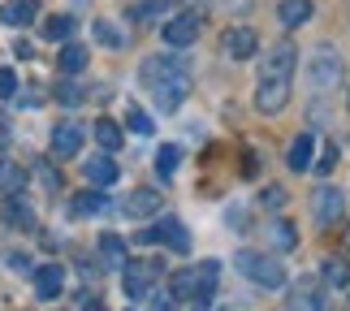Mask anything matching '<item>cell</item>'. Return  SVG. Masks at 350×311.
<instances>
[{
	"instance_id": "ac0fdd59",
	"label": "cell",
	"mask_w": 350,
	"mask_h": 311,
	"mask_svg": "<svg viewBox=\"0 0 350 311\" xmlns=\"http://www.w3.org/2000/svg\"><path fill=\"white\" fill-rule=\"evenodd\" d=\"M5 221H9L13 229H35V212H31V204H26V199L9 195V199H5Z\"/></svg>"
},
{
	"instance_id": "277c9868",
	"label": "cell",
	"mask_w": 350,
	"mask_h": 311,
	"mask_svg": "<svg viewBox=\"0 0 350 311\" xmlns=\"http://www.w3.org/2000/svg\"><path fill=\"white\" fill-rule=\"evenodd\" d=\"M346 78V65H342V52L333 44H320L307 52V87H312V96H329V91H338Z\"/></svg>"
},
{
	"instance_id": "d6986e66",
	"label": "cell",
	"mask_w": 350,
	"mask_h": 311,
	"mask_svg": "<svg viewBox=\"0 0 350 311\" xmlns=\"http://www.w3.org/2000/svg\"><path fill=\"white\" fill-rule=\"evenodd\" d=\"M286 165H290L294 173H307V169H312V134H299V139L290 143Z\"/></svg>"
},
{
	"instance_id": "30bf717a",
	"label": "cell",
	"mask_w": 350,
	"mask_h": 311,
	"mask_svg": "<svg viewBox=\"0 0 350 311\" xmlns=\"http://www.w3.org/2000/svg\"><path fill=\"white\" fill-rule=\"evenodd\" d=\"M199 39V13H173L165 22V44L169 48H186Z\"/></svg>"
},
{
	"instance_id": "ba28073f",
	"label": "cell",
	"mask_w": 350,
	"mask_h": 311,
	"mask_svg": "<svg viewBox=\"0 0 350 311\" xmlns=\"http://www.w3.org/2000/svg\"><path fill=\"white\" fill-rule=\"evenodd\" d=\"M139 242H169L173 251H191V234H186V225L178 216H165V221H156V229H143Z\"/></svg>"
},
{
	"instance_id": "836d02e7",
	"label": "cell",
	"mask_w": 350,
	"mask_h": 311,
	"mask_svg": "<svg viewBox=\"0 0 350 311\" xmlns=\"http://www.w3.org/2000/svg\"><path fill=\"white\" fill-rule=\"evenodd\" d=\"M57 100H61V104H70V108H74V104H83V87L61 83V87H57Z\"/></svg>"
},
{
	"instance_id": "d590c367",
	"label": "cell",
	"mask_w": 350,
	"mask_h": 311,
	"mask_svg": "<svg viewBox=\"0 0 350 311\" xmlns=\"http://www.w3.org/2000/svg\"><path fill=\"white\" fill-rule=\"evenodd\" d=\"M264 204L268 208H281V204H286V191H281V186H268V191H264Z\"/></svg>"
},
{
	"instance_id": "6da1fadb",
	"label": "cell",
	"mask_w": 350,
	"mask_h": 311,
	"mask_svg": "<svg viewBox=\"0 0 350 311\" xmlns=\"http://www.w3.org/2000/svg\"><path fill=\"white\" fill-rule=\"evenodd\" d=\"M294 65H299V52H294V44H277V48L264 57L260 78H255V108H260V113L273 117V113H281V108L290 104Z\"/></svg>"
},
{
	"instance_id": "52a82bcc",
	"label": "cell",
	"mask_w": 350,
	"mask_h": 311,
	"mask_svg": "<svg viewBox=\"0 0 350 311\" xmlns=\"http://www.w3.org/2000/svg\"><path fill=\"white\" fill-rule=\"evenodd\" d=\"M312 216L320 229H333L346 216V195L338 191V186H320V191L312 195Z\"/></svg>"
},
{
	"instance_id": "d6a6232c",
	"label": "cell",
	"mask_w": 350,
	"mask_h": 311,
	"mask_svg": "<svg viewBox=\"0 0 350 311\" xmlns=\"http://www.w3.org/2000/svg\"><path fill=\"white\" fill-rule=\"evenodd\" d=\"M338 156H342V152H338V143H329V147H325V156L316 160V173H333V169H338Z\"/></svg>"
},
{
	"instance_id": "4316f807",
	"label": "cell",
	"mask_w": 350,
	"mask_h": 311,
	"mask_svg": "<svg viewBox=\"0 0 350 311\" xmlns=\"http://www.w3.org/2000/svg\"><path fill=\"white\" fill-rule=\"evenodd\" d=\"M104 208H109V199H104V195H96V191L78 195L74 204H70V212H74V216H96V212H104Z\"/></svg>"
},
{
	"instance_id": "44dd1931",
	"label": "cell",
	"mask_w": 350,
	"mask_h": 311,
	"mask_svg": "<svg viewBox=\"0 0 350 311\" xmlns=\"http://www.w3.org/2000/svg\"><path fill=\"white\" fill-rule=\"evenodd\" d=\"M57 65H61V74H83L87 70V48L83 44H65L61 57H57Z\"/></svg>"
},
{
	"instance_id": "9c48e42d",
	"label": "cell",
	"mask_w": 350,
	"mask_h": 311,
	"mask_svg": "<svg viewBox=\"0 0 350 311\" xmlns=\"http://www.w3.org/2000/svg\"><path fill=\"white\" fill-rule=\"evenodd\" d=\"M221 48H225V57H230V61H251L255 48H260V35H255L251 26H234V31H225Z\"/></svg>"
},
{
	"instance_id": "3957f363",
	"label": "cell",
	"mask_w": 350,
	"mask_h": 311,
	"mask_svg": "<svg viewBox=\"0 0 350 311\" xmlns=\"http://www.w3.org/2000/svg\"><path fill=\"white\" fill-rule=\"evenodd\" d=\"M217 277H221V264L217 260L182 268V273H173V281H169V299L191 303V311H208L212 299H217Z\"/></svg>"
},
{
	"instance_id": "f1b7e54d",
	"label": "cell",
	"mask_w": 350,
	"mask_h": 311,
	"mask_svg": "<svg viewBox=\"0 0 350 311\" xmlns=\"http://www.w3.org/2000/svg\"><path fill=\"white\" fill-rule=\"evenodd\" d=\"M74 35V18H65V13H52L44 22V39H70Z\"/></svg>"
},
{
	"instance_id": "f35d334b",
	"label": "cell",
	"mask_w": 350,
	"mask_h": 311,
	"mask_svg": "<svg viewBox=\"0 0 350 311\" xmlns=\"http://www.w3.org/2000/svg\"><path fill=\"white\" fill-rule=\"evenodd\" d=\"M342 247H346V251H350V225H346V229H342Z\"/></svg>"
},
{
	"instance_id": "8d00e7d4",
	"label": "cell",
	"mask_w": 350,
	"mask_h": 311,
	"mask_svg": "<svg viewBox=\"0 0 350 311\" xmlns=\"http://www.w3.org/2000/svg\"><path fill=\"white\" fill-rule=\"evenodd\" d=\"M39 178L48 182V191H57V186H61V173H52L48 165H39Z\"/></svg>"
},
{
	"instance_id": "d4e9b609",
	"label": "cell",
	"mask_w": 350,
	"mask_h": 311,
	"mask_svg": "<svg viewBox=\"0 0 350 311\" xmlns=\"http://www.w3.org/2000/svg\"><path fill=\"white\" fill-rule=\"evenodd\" d=\"M100 255L109 260V268H121V264H126V242H121L117 234H104L100 238Z\"/></svg>"
},
{
	"instance_id": "cb8c5ba5",
	"label": "cell",
	"mask_w": 350,
	"mask_h": 311,
	"mask_svg": "<svg viewBox=\"0 0 350 311\" xmlns=\"http://www.w3.org/2000/svg\"><path fill=\"white\" fill-rule=\"evenodd\" d=\"M178 165H182V147H173V143H165V147H160V152H156V173H160V178H173V173H178Z\"/></svg>"
},
{
	"instance_id": "7c38bea8",
	"label": "cell",
	"mask_w": 350,
	"mask_h": 311,
	"mask_svg": "<svg viewBox=\"0 0 350 311\" xmlns=\"http://www.w3.org/2000/svg\"><path fill=\"white\" fill-rule=\"evenodd\" d=\"M121 212L130 216V221H147V216L160 212V191H152V186H139V191L126 195V204H121Z\"/></svg>"
},
{
	"instance_id": "1f68e13d",
	"label": "cell",
	"mask_w": 350,
	"mask_h": 311,
	"mask_svg": "<svg viewBox=\"0 0 350 311\" xmlns=\"http://www.w3.org/2000/svg\"><path fill=\"white\" fill-rule=\"evenodd\" d=\"M13 96H18V74L9 65H0V100H13Z\"/></svg>"
},
{
	"instance_id": "60d3db41",
	"label": "cell",
	"mask_w": 350,
	"mask_h": 311,
	"mask_svg": "<svg viewBox=\"0 0 350 311\" xmlns=\"http://www.w3.org/2000/svg\"><path fill=\"white\" fill-rule=\"evenodd\" d=\"M346 108H350V91H346Z\"/></svg>"
},
{
	"instance_id": "7a4b0ae2",
	"label": "cell",
	"mask_w": 350,
	"mask_h": 311,
	"mask_svg": "<svg viewBox=\"0 0 350 311\" xmlns=\"http://www.w3.org/2000/svg\"><path fill=\"white\" fill-rule=\"evenodd\" d=\"M143 83L152 87V100L160 113H173L182 108L191 96V70H186L182 57H152L143 61Z\"/></svg>"
},
{
	"instance_id": "9a60e30c",
	"label": "cell",
	"mask_w": 350,
	"mask_h": 311,
	"mask_svg": "<svg viewBox=\"0 0 350 311\" xmlns=\"http://www.w3.org/2000/svg\"><path fill=\"white\" fill-rule=\"evenodd\" d=\"M312 13H316L312 0H281V5H277V18H281V26H286V31H299V26H307V22H312Z\"/></svg>"
},
{
	"instance_id": "4fadbf2b",
	"label": "cell",
	"mask_w": 350,
	"mask_h": 311,
	"mask_svg": "<svg viewBox=\"0 0 350 311\" xmlns=\"http://www.w3.org/2000/svg\"><path fill=\"white\" fill-rule=\"evenodd\" d=\"M294 311H329L325 307V286L316 277H299L294 286Z\"/></svg>"
},
{
	"instance_id": "ab89813d",
	"label": "cell",
	"mask_w": 350,
	"mask_h": 311,
	"mask_svg": "<svg viewBox=\"0 0 350 311\" xmlns=\"http://www.w3.org/2000/svg\"><path fill=\"white\" fill-rule=\"evenodd\" d=\"M0 134H5V117H0Z\"/></svg>"
},
{
	"instance_id": "f546056e",
	"label": "cell",
	"mask_w": 350,
	"mask_h": 311,
	"mask_svg": "<svg viewBox=\"0 0 350 311\" xmlns=\"http://www.w3.org/2000/svg\"><path fill=\"white\" fill-rule=\"evenodd\" d=\"M126 126H130L134 134H152V130H156V126H152V117H147L139 104H126Z\"/></svg>"
},
{
	"instance_id": "ffe728a7",
	"label": "cell",
	"mask_w": 350,
	"mask_h": 311,
	"mask_svg": "<svg viewBox=\"0 0 350 311\" xmlns=\"http://www.w3.org/2000/svg\"><path fill=\"white\" fill-rule=\"evenodd\" d=\"M26 186V169L13 165V160H0V195H22Z\"/></svg>"
},
{
	"instance_id": "5bb4252c",
	"label": "cell",
	"mask_w": 350,
	"mask_h": 311,
	"mask_svg": "<svg viewBox=\"0 0 350 311\" xmlns=\"http://www.w3.org/2000/svg\"><path fill=\"white\" fill-rule=\"evenodd\" d=\"M35 18H39V5H35V0H5V5H0V22L13 26V31L31 26Z\"/></svg>"
},
{
	"instance_id": "484cf974",
	"label": "cell",
	"mask_w": 350,
	"mask_h": 311,
	"mask_svg": "<svg viewBox=\"0 0 350 311\" xmlns=\"http://www.w3.org/2000/svg\"><path fill=\"white\" fill-rule=\"evenodd\" d=\"M320 286H350V264H346V260H325Z\"/></svg>"
},
{
	"instance_id": "603a6c76",
	"label": "cell",
	"mask_w": 350,
	"mask_h": 311,
	"mask_svg": "<svg viewBox=\"0 0 350 311\" xmlns=\"http://www.w3.org/2000/svg\"><path fill=\"white\" fill-rule=\"evenodd\" d=\"M121 139H126V134H121L117 121H109V117H100V121H96V143L104 147V152H117Z\"/></svg>"
},
{
	"instance_id": "83f0119b",
	"label": "cell",
	"mask_w": 350,
	"mask_h": 311,
	"mask_svg": "<svg viewBox=\"0 0 350 311\" xmlns=\"http://www.w3.org/2000/svg\"><path fill=\"white\" fill-rule=\"evenodd\" d=\"M169 9H173L169 0H147V5H134V9H130V18H134V22H156V18H165Z\"/></svg>"
},
{
	"instance_id": "4dcf8cb0",
	"label": "cell",
	"mask_w": 350,
	"mask_h": 311,
	"mask_svg": "<svg viewBox=\"0 0 350 311\" xmlns=\"http://www.w3.org/2000/svg\"><path fill=\"white\" fill-rule=\"evenodd\" d=\"M96 39H100V44H109V48H126V35H121L113 22H96Z\"/></svg>"
},
{
	"instance_id": "74e56055",
	"label": "cell",
	"mask_w": 350,
	"mask_h": 311,
	"mask_svg": "<svg viewBox=\"0 0 350 311\" xmlns=\"http://www.w3.org/2000/svg\"><path fill=\"white\" fill-rule=\"evenodd\" d=\"M221 5H225V9H234V13H247V9H251V0H221Z\"/></svg>"
},
{
	"instance_id": "8992f818",
	"label": "cell",
	"mask_w": 350,
	"mask_h": 311,
	"mask_svg": "<svg viewBox=\"0 0 350 311\" xmlns=\"http://www.w3.org/2000/svg\"><path fill=\"white\" fill-rule=\"evenodd\" d=\"M156 277L160 268L147 264V260H126L121 264V281H126V299H147L156 290Z\"/></svg>"
},
{
	"instance_id": "5b68a950",
	"label": "cell",
	"mask_w": 350,
	"mask_h": 311,
	"mask_svg": "<svg viewBox=\"0 0 350 311\" xmlns=\"http://www.w3.org/2000/svg\"><path fill=\"white\" fill-rule=\"evenodd\" d=\"M234 268L251 281V286H264V290L286 286V268H281L277 260H268V255H260V251H238L234 255Z\"/></svg>"
},
{
	"instance_id": "7402d4cb",
	"label": "cell",
	"mask_w": 350,
	"mask_h": 311,
	"mask_svg": "<svg viewBox=\"0 0 350 311\" xmlns=\"http://www.w3.org/2000/svg\"><path fill=\"white\" fill-rule=\"evenodd\" d=\"M268 238H273L277 251H294V247H299V229H294L290 221H273V225H268Z\"/></svg>"
},
{
	"instance_id": "8fae6325",
	"label": "cell",
	"mask_w": 350,
	"mask_h": 311,
	"mask_svg": "<svg viewBox=\"0 0 350 311\" xmlns=\"http://www.w3.org/2000/svg\"><path fill=\"white\" fill-rule=\"evenodd\" d=\"M78 152H83V126H78V121H61V126L52 130V156L74 160Z\"/></svg>"
},
{
	"instance_id": "2e32d148",
	"label": "cell",
	"mask_w": 350,
	"mask_h": 311,
	"mask_svg": "<svg viewBox=\"0 0 350 311\" xmlns=\"http://www.w3.org/2000/svg\"><path fill=\"white\" fill-rule=\"evenodd\" d=\"M61 286H65L61 264H44L35 273V294H39V299H61Z\"/></svg>"
},
{
	"instance_id": "e0dca14e",
	"label": "cell",
	"mask_w": 350,
	"mask_h": 311,
	"mask_svg": "<svg viewBox=\"0 0 350 311\" xmlns=\"http://www.w3.org/2000/svg\"><path fill=\"white\" fill-rule=\"evenodd\" d=\"M83 173H87V182H91V186H113V182L121 178L117 160H109V156H96V160H87V165H83Z\"/></svg>"
},
{
	"instance_id": "e575fe53",
	"label": "cell",
	"mask_w": 350,
	"mask_h": 311,
	"mask_svg": "<svg viewBox=\"0 0 350 311\" xmlns=\"http://www.w3.org/2000/svg\"><path fill=\"white\" fill-rule=\"evenodd\" d=\"M147 307H152V311H173L169 290H152V294H147Z\"/></svg>"
}]
</instances>
